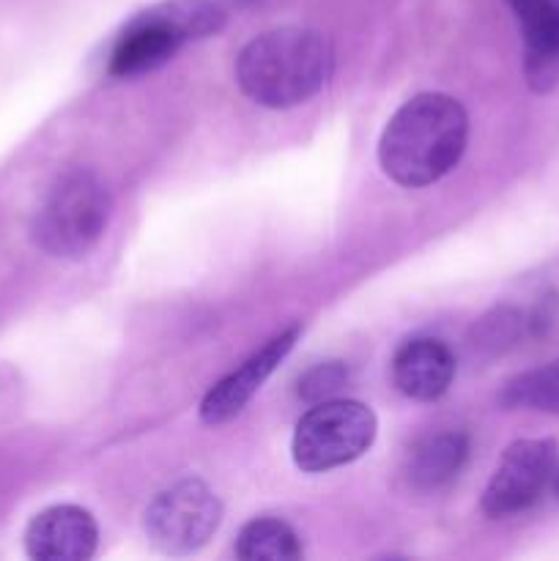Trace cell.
<instances>
[{"label": "cell", "instance_id": "4fadbf2b", "mask_svg": "<svg viewBox=\"0 0 559 561\" xmlns=\"http://www.w3.org/2000/svg\"><path fill=\"white\" fill-rule=\"evenodd\" d=\"M236 557L247 561H290L301 557V542L285 520L255 518L239 531Z\"/></svg>", "mask_w": 559, "mask_h": 561}, {"label": "cell", "instance_id": "52a82bcc", "mask_svg": "<svg viewBox=\"0 0 559 561\" xmlns=\"http://www.w3.org/2000/svg\"><path fill=\"white\" fill-rule=\"evenodd\" d=\"M557 471V444L551 438L515 442L499 460L486 493L482 513L488 518H507L524 513L540 499Z\"/></svg>", "mask_w": 559, "mask_h": 561}, {"label": "cell", "instance_id": "e0dca14e", "mask_svg": "<svg viewBox=\"0 0 559 561\" xmlns=\"http://www.w3.org/2000/svg\"><path fill=\"white\" fill-rule=\"evenodd\" d=\"M551 482H554V493H557V496H559V469H557V471H554Z\"/></svg>", "mask_w": 559, "mask_h": 561}, {"label": "cell", "instance_id": "30bf717a", "mask_svg": "<svg viewBox=\"0 0 559 561\" xmlns=\"http://www.w3.org/2000/svg\"><path fill=\"white\" fill-rule=\"evenodd\" d=\"M524 36V71L535 91L559 82V0H504Z\"/></svg>", "mask_w": 559, "mask_h": 561}, {"label": "cell", "instance_id": "9c48e42d", "mask_svg": "<svg viewBox=\"0 0 559 561\" xmlns=\"http://www.w3.org/2000/svg\"><path fill=\"white\" fill-rule=\"evenodd\" d=\"M96 520L75 504L44 510L25 531V551L36 561H85L96 553Z\"/></svg>", "mask_w": 559, "mask_h": 561}, {"label": "cell", "instance_id": "9a60e30c", "mask_svg": "<svg viewBox=\"0 0 559 561\" xmlns=\"http://www.w3.org/2000/svg\"><path fill=\"white\" fill-rule=\"evenodd\" d=\"M349 367L343 362H321V365H316L301 376L299 398L307 400V403L332 400L349 383Z\"/></svg>", "mask_w": 559, "mask_h": 561}, {"label": "cell", "instance_id": "277c9868", "mask_svg": "<svg viewBox=\"0 0 559 561\" xmlns=\"http://www.w3.org/2000/svg\"><path fill=\"white\" fill-rule=\"evenodd\" d=\"M110 192L91 170H69L55 181L33 225V239L47 255L82 257L110 222Z\"/></svg>", "mask_w": 559, "mask_h": 561}, {"label": "cell", "instance_id": "5b68a950", "mask_svg": "<svg viewBox=\"0 0 559 561\" xmlns=\"http://www.w3.org/2000/svg\"><path fill=\"white\" fill-rule=\"evenodd\" d=\"M376 414L356 400H323L299 420L294 433V463L307 474L354 463L376 438Z\"/></svg>", "mask_w": 559, "mask_h": 561}, {"label": "cell", "instance_id": "ba28073f", "mask_svg": "<svg viewBox=\"0 0 559 561\" xmlns=\"http://www.w3.org/2000/svg\"><path fill=\"white\" fill-rule=\"evenodd\" d=\"M299 334V327L285 329L277 337L269 340L261 351H255L244 365L236 367L228 378H223V381L203 398L201 420L214 427L225 425V422H230L233 416H239L241 411H244V405L255 398L258 389L263 387V381H266V378L277 370L280 362L290 354V348L296 345Z\"/></svg>", "mask_w": 559, "mask_h": 561}, {"label": "cell", "instance_id": "5bb4252c", "mask_svg": "<svg viewBox=\"0 0 559 561\" xmlns=\"http://www.w3.org/2000/svg\"><path fill=\"white\" fill-rule=\"evenodd\" d=\"M504 409H532L559 414V359L510 378L499 394Z\"/></svg>", "mask_w": 559, "mask_h": 561}, {"label": "cell", "instance_id": "8992f818", "mask_svg": "<svg viewBox=\"0 0 559 561\" xmlns=\"http://www.w3.org/2000/svg\"><path fill=\"white\" fill-rule=\"evenodd\" d=\"M223 504L203 480H181L157 493L146 510V535L162 553L184 557L212 540Z\"/></svg>", "mask_w": 559, "mask_h": 561}, {"label": "cell", "instance_id": "2e32d148", "mask_svg": "<svg viewBox=\"0 0 559 561\" xmlns=\"http://www.w3.org/2000/svg\"><path fill=\"white\" fill-rule=\"evenodd\" d=\"M223 3H230V5H252L255 0H223Z\"/></svg>", "mask_w": 559, "mask_h": 561}, {"label": "cell", "instance_id": "7c38bea8", "mask_svg": "<svg viewBox=\"0 0 559 561\" xmlns=\"http://www.w3.org/2000/svg\"><path fill=\"white\" fill-rule=\"evenodd\" d=\"M469 458V438L464 433H438L427 436L411 449L409 480L422 491H436L447 485Z\"/></svg>", "mask_w": 559, "mask_h": 561}, {"label": "cell", "instance_id": "3957f363", "mask_svg": "<svg viewBox=\"0 0 559 561\" xmlns=\"http://www.w3.org/2000/svg\"><path fill=\"white\" fill-rule=\"evenodd\" d=\"M225 20L228 14L219 0H159L126 22L113 44L107 71L121 80L148 75L184 44L223 31Z\"/></svg>", "mask_w": 559, "mask_h": 561}, {"label": "cell", "instance_id": "6da1fadb", "mask_svg": "<svg viewBox=\"0 0 559 561\" xmlns=\"http://www.w3.org/2000/svg\"><path fill=\"white\" fill-rule=\"evenodd\" d=\"M469 140V118L447 93H417L400 104L378 142L384 173L400 186H427L460 162Z\"/></svg>", "mask_w": 559, "mask_h": 561}, {"label": "cell", "instance_id": "7a4b0ae2", "mask_svg": "<svg viewBox=\"0 0 559 561\" xmlns=\"http://www.w3.org/2000/svg\"><path fill=\"white\" fill-rule=\"evenodd\" d=\"M332 44L312 27H274L252 38L236 60L239 88L261 107L285 110L307 102L332 75Z\"/></svg>", "mask_w": 559, "mask_h": 561}, {"label": "cell", "instance_id": "8fae6325", "mask_svg": "<svg viewBox=\"0 0 559 561\" xmlns=\"http://www.w3.org/2000/svg\"><path fill=\"white\" fill-rule=\"evenodd\" d=\"M455 378V359L442 340L411 337L395 351L392 381L406 398L431 403L449 389Z\"/></svg>", "mask_w": 559, "mask_h": 561}]
</instances>
